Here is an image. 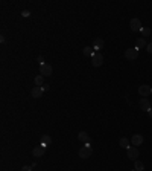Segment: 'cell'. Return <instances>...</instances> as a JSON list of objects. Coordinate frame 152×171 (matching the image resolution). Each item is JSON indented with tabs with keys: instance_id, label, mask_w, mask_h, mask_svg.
Segmentation results:
<instances>
[{
	"instance_id": "4fadbf2b",
	"label": "cell",
	"mask_w": 152,
	"mask_h": 171,
	"mask_svg": "<svg viewBox=\"0 0 152 171\" xmlns=\"http://www.w3.org/2000/svg\"><path fill=\"white\" fill-rule=\"evenodd\" d=\"M78 139H79L81 142H84V144H90V136H88L87 131H81V133L78 134Z\"/></svg>"
},
{
	"instance_id": "8992f818",
	"label": "cell",
	"mask_w": 152,
	"mask_h": 171,
	"mask_svg": "<svg viewBox=\"0 0 152 171\" xmlns=\"http://www.w3.org/2000/svg\"><path fill=\"white\" fill-rule=\"evenodd\" d=\"M129 26H131V31H134V32H137V31H141V22L138 20V19H132L131 22H129Z\"/></svg>"
},
{
	"instance_id": "ba28073f",
	"label": "cell",
	"mask_w": 152,
	"mask_h": 171,
	"mask_svg": "<svg viewBox=\"0 0 152 171\" xmlns=\"http://www.w3.org/2000/svg\"><path fill=\"white\" fill-rule=\"evenodd\" d=\"M131 144H132V147H140L143 144V134H134L131 137Z\"/></svg>"
},
{
	"instance_id": "8fae6325",
	"label": "cell",
	"mask_w": 152,
	"mask_h": 171,
	"mask_svg": "<svg viewBox=\"0 0 152 171\" xmlns=\"http://www.w3.org/2000/svg\"><path fill=\"white\" fill-rule=\"evenodd\" d=\"M140 107H141V110L149 112V110H150V102H149V99H147V98H141V99H140Z\"/></svg>"
},
{
	"instance_id": "5b68a950",
	"label": "cell",
	"mask_w": 152,
	"mask_h": 171,
	"mask_svg": "<svg viewBox=\"0 0 152 171\" xmlns=\"http://www.w3.org/2000/svg\"><path fill=\"white\" fill-rule=\"evenodd\" d=\"M125 57H126V60H137V57H138V51H137L135 48H132V49H126V51H125Z\"/></svg>"
},
{
	"instance_id": "ac0fdd59",
	"label": "cell",
	"mask_w": 152,
	"mask_h": 171,
	"mask_svg": "<svg viewBox=\"0 0 152 171\" xmlns=\"http://www.w3.org/2000/svg\"><path fill=\"white\" fill-rule=\"evenodd\" d=\"M134 169H135V171H143V169H144L143 162H140V160L137 159V160H135V163H134Z\"/></svg>"
},
{
	"instance_id": "9c48e42d",
	"label": "cell",
	"mask_w": 152,
	"mask_h": 171,
	"mask_svg": "<svg viewBox=\"0 0 152 171\" xmlns=\"http://www.w3.org/2000/svg\"><path fill=\"white\" fill-rule=\"evenodd\" d=\"M44 151H46V147H43V145H38V147H34V150H32V154H34V157H41V156L44 154Z\"/></svg>"
},
{
	"instance_id": "9a60e30c",
	"label": "cell",
	"mask_w": 152,
	"mask_h": 171,
	"mask_svg": "<svg viewBox=\"0 0 152 171\" xmlns=\"http://www.w3.org/2000/svg\"><path fill=\"white\" fill-rule=\"evenodd\" d=\"M52 144V137L49 136V134H44L43 137H41V145L43 147H49Z\"/></svg>"
},
{
	"instance_id": "e0dca14e",
	"label": "cell",
	"mask_w": 152,
	"mask_h": 171,
	"mask_svg": "<svg viewBox=\"0 0 152 171\" xmlns=\"http://www.w3.org/2000/svg\"><path fill=\"white\" fill-rule=\"evenodd\" d=\"M119 145H120V147H123V148H126V150L131 147V145H129V141H128V137H122V139L119 141Z\"/></svg>"
},
{
	"instance_id": "2e32d148",
	"label": "cell",
	"mask_w": 152,
	"mask_h": 171,
	"mask_svg": "<svg viewBox=\"0 0 152 171\" xmlns=\"http://www.w3.org/2000/svg\"><path fill=\"white\" fill-rule=\"evenodd\" d=\"M34 83H35V86H38V87H43L44 84V77L43 75H38V77H35V80H34Z\"/></svg>"
},
{
	"instance_id": "3957f363",
	"label": "cell",
	"mask_w": 152,
	"mask_h": 171,
	"mask_svg": "<svg viewBox=\"0 0 152 171\" xmlns=\"http://www.w3.org/2000/svg\"><path fill=\"white\" fill-rule=\"evenodd\" d=\"M52 72H53V69H52V66H50V64H47V63L40 64V73H41L43 77H50V75H52Z\"/></svg>"
},
{
	"instance_id": "7c38bea8",
	"label": "cell",
	"mask_w": 152,
	"mask_h": 171,
	"mask_svg": "<svg viewBox=\"0 0 152 171\" xmlns=\"http://www.w3.org/2000/svg\"><path fill=\"white\" fill-rule=\"evenodd\" d=\"M43 93H44V89H43V87L35 86V87L32 89V96H34V98H41Z\"/></svg>"
},
{
	"instance_id": "7a4b0ae2",
	"label": "cell",
	"mask_w": 152,
	"mask_h": 171,
	"mask_svg": "<svg viewBox=\"0 0 152 171\" xmlns=\"http://www.w3.org/2000/svg\"><path fill=\"white\" fill-rule=\"evenodd\" d=\"M102 63H103V55L100 52H94L91 57V64L94 67H99V66H102Z\"/></svg>"
},
{
	"instance_id": "277c9868",
	"label": "cell",
	"mask_w": 152,
	"mask_h": 171,
	"mask_svg": "<svg viewBox=\"0 0 152 171\" xmlns=\"http://www.w3.org/2000/svg\"><path fill=\"white\" fill-rule=\"evenodd\" d=\"M126 154H128V157L131 159V160H137L138 159V156H140V151H138V148L137 147H129L128 150H126Z\"/></svg>"
},
{
	"instance_id": "d4e9b609",
	"label": "cell",
	"mask_w": 152,
	"mask_h": 171,
	"mask_svg": "<svg viewBox=\"0 0 152 171\" xmlns=\"http://www.w3.org/2000/svg\"><path fill=\"white\" fill-rule=\"evenodd\" d=\"M147 115H149V116H150V118H152V109H150V110H149V112H147Z\"/></svg>"
},
{
	"instance_id": "d6986e66",
	"label": "cell",
	"mask_w": 152,
	"mask_h": 171,
	"mask_svg": "<svg viewBox=\"0 0 152 171\" xmlns=\"http://www.w3.org/2000/svg\"><path fill=\"white\" fill-rule=\"evenodd\" d=\"M93 54H94L93 52V48H90V46H85L84 48V55L85 57H93Z\"/></svg>"
},
{
	"instance_id": "5bb4252c",
	"label": "cell",
	"mask_w": 152,
	"mask_h": 171,
	"mask_svg": "<svg viewBox=\"0 0 152 171\" xmlns=\"http://www.w3.org/2000/svg\"><path fill=\"white\" fill-rule=\"evenodd\" d=\"M147 45H146V40L141 37V38H138L137 41H135V49L138 51V49H143V48H146Z\"/></svg>"
},
{
	"instance_id": "7402d4cb",
	"label": "cell",
	"mask_w": 152,
	"mask_h": 171,
	"mask_svg": "<svg viewBox=\"0 0 152 171\" xmlns=\"http://www.w3.org/2000/svg\"><path fill=\"white\" fill-rule=\"evenodd\" d=\"M146 51H147V52H149V54H152V43H150V45H147V46H146Z\"/></svg>"
},
{
	"instance_id": "52a82bcc",
	"label": "cell",
	"mask_w": 152,
	"mask_h": 171,
	"mask_svg": "<svg viewBox=\"0 0 152 171\" xmlns=\"http://www.w3.org/2000/svg\"><path fill=\"white\" fill-rule=\"evenodd\" d=\"M138 93H140L143 98H146V96H149V95L152 93V87H149V86L143 84V86H140V87H138Z\"/></svg>"
},
{
	"instance_id": "30bf717a",
	"label": "cell",
	"mask_w": 152,
	"mask_h": 171,
	"mask_svg": "<svg viewBox=\"0 0 152 171\" xmlns=\"http://www.w3.org/2000/svg\"><path fill=\"white\" fill-rule=\"evenodd\" d=\"M103 40L102 38H94V41H93V49L96 51V52H99V51H102L103 49Z\"/></svg>"
},
{
	"instance_id": "44dd1931",
	"label": "cell",
	"mask_w": 152,
	"mask_h": 171,
	"mask_svg": "<svg viewBox=\"0 0 152 171\" xmlns=\"http://www.w3.org/2000/svg\"><path fill=\"white\" fill-rule=\"evenodd\" d=\"M32 168H34V166H29V165H26V166H23V168H22V171H32Z\"/></svg>"
},
{
	"instance_id": "cb8c5ba5",
	"label": "cell",
	"mask_w": 152,
	"mask_h": 171,
	"mask_svg": "<svg viewBox=\"0 0 152 171\" xmlns=\"http://www.w3.org/2000/svg\"><path fill=\"white\" fill-rule=\"evenodd\" d=\"M43 89H44V92H47V90H49V84H46V86H43Z\"/></svg>"
},
{
	"instance_id": "6da1fadb",
	"label": "cell",
	"mask_w": 152,
	"mask_h": 171,
	"mask_svg": "<svg viewBox=\"0 0 152 171\" xmlns=\"http://www.w3.org/2000/svg\"><path fill=\"white\" fill-rule=\"evenodd\" d=\"M91 153H93L91 145H90V144H85V145L81 147V150H79V157H81V159H88V157L91 156Z\"/></svg>"
},
{
	"instance_id": "ffe728a7",
	"label": "cell",
	"mask_w": 152,
	"mask_h": 171,
	"mask_svg": "<svg viewBox=\"0 0 152 171\" xmlns=\"http://www.w3.org/2000/svg\"><path fill=\"white\" fill-rule=\"evenodd\" d=\"M140 32H141L143 38H144V37H149V35H150V29H149V28H141V31H140Z\"/></svg>"
},
{
	"instance_id": "603a6c76",
	"label": "cell",
	"mask_w": 152,
	"mask_h": 171,
	"mask_svg": "<svg viewBox=\"0 0 152 171\" xmlns=\"http://www.w3.org/2000/svg\"><path fill=\"white\" fill-rule=\"evenodd\" d=\"M37 61H38V63H40V64H43V63H44V58H43V57H41V55H40V57H38V58H37Z\"/></svg>"
}]
</instances>
